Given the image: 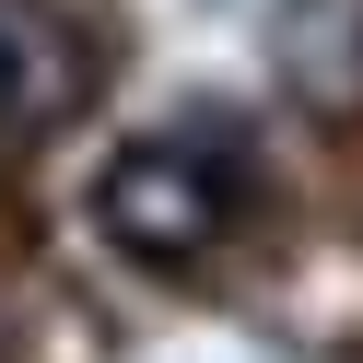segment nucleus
<instances>
[{
    "label": "nucleus",
    "instance_id": "nucleus-1",
    "mask_svg": "<svg viewBox=\"0 0 363 363\" xmlns=\"http://www.w3.org/2000/svg\"><path fill=\"white\" fill-rule=\"evenodd\" d=\"M246 199H258L246 141H235L223 118H188V129L129 141L118 164H106L94 223H106V246H118V258H141V269H211L223 235L246 223Z\"/></svg>",
    "mask_w": 363,
    "mask_h": 363
},
{
    "label": "nucleus",
    "instance_id": "nucleus-2",
    "mask_svg": "<svg viewBox=\"0 0 363 363\" xmlns=\"http://www.w3.org/2000/svg\"><path fill=\"white\" fill-rule=\"evenodd\" d=\"M106 82V48L82 35L71 0H0V141H48Z\"/></svg>",
    "mask_w": 363,
    "mask_h": 363
}]
</instances>
